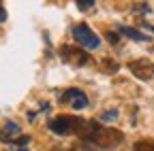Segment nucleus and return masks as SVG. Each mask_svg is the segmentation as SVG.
<instances>
[{"label": "nucleus", "instance_id": "3", "mask_svg": "<svg viewBox=\"0 0 154 151\" xmlns=\"http://www.w3.org/2000/svg\"><path fill=\"white\" fill-rule=\"evenodd\" d=\"M60 58L73 66H88L92 62L90 53L84 51V47H73V45H62L60 47Z\"/></svg>", "mask_w": 154, "mask_h": 151}, {"label": "nucleus", "instance_id": "7", "mask_svg": "<svg viewBox=\"0 0 154 151\" xmlns=\"http://www.w3.org/2000/svg\"><path fill=\"white\" fill-rule=\"evenodd\" d=\"M17 136H19V126H17L15 121H7L2 128H0V141L11 143V141H15Z\"/></svg>", "mask_w": 154, "mask_h": 151}, {"label": "nucleus", "instance_id": "8", "mask_svg": "<svg viewBox=\"0 0 154 151\" xmlns=\"http://www.w3.org/2000/svg\"><path fill=\"white\" fill-rule=\"evenodd\" d=\"M120 34L128 36V39H135V41H148V36H146L143 32L133 30V28H128V26H120Z\"/></svg>", "mask_w": 154, "mask_h": 151}, {"label": "nucleus", "instance_id": "10", "mask_svg": "<svg viewBox=\"0 0 154 151\" xmlns=\"http://www.w3.org/2000/svg\"><path fill=\"white\" fill-rule=\"evenodd\" d=\"M101 68H103V70H107V72H116V70H118L120 66H118V62H116V60H111V58H105V60L101 62Z\"/></svg>", "mask_w": 154, "mask_h": 151}, {"label": "nucleus", "instance_id": "4", "mask_svg": "<svg viewBox=\"0 0 154 151\" xmlns=\"http://www.w3.org/2000/svg\"><path fill=\"white\" fill-rule=\"evenodd\" d=\"M73 39H75V43H79V47H84V49H96L101 45V39L86 24H77L73 28Z\"/></svg>", "mask_w": 154, "mask_h": 151}, {"label": "nucleus", "instance_id": "13", "mask_svg": "<svg viewBox=\"0 0 154 151\" xmlns=\"http://www.w3.org/2000/svg\"><path fill=\"white\" fill-rule=\"evenodd\" d=\"M116 115H118L116 111H109V113H103V115H101V119H107V121H109V119H113Z\"/></svg>", "mask_w": 154, "mask_h": 151}, {"label": "nucleus", "instance_id": "5", "mask_svg": "<svg viewBox=\"0 0 154 151\" xmlns=\"http://www.w3.org/2000/svg\"><path fill=\"white\" fill-rule=\"evenodd\" d=\"M128 70H131L137 79L150 81V79L154 77V62H152V60H146V58L133 60V62H128Z\"/></svg>", "mask_w": 154, "mask_h": 151}, {"label": "nucleus", "instance_id": "11", "mask_svg": "<svg viewBox=\"0 0 154 151\" xmlns=\"http://www.w3.org/2000/svg\"><path fill=\"white\" fill-rule=\"evenodd\" d=\"M92 4H94V0H77V7H79L82 11H88V9H92Z\"/></svg>", "mask_w": 154, "mask_h": 151}, {"label": "nucleus", "instance_id": "14", "mask_svg": "<svg viewBox=\"0 0 154 151\" xmlns=\"http://www.w3.org/2000/svg\"><path fill=\"white\" fill-rule=\"evenodd\" d=\"M5 19H7V11H5L2 2H0V22H5Z\"/></svg>", "mask_w": 154, "mask_h": 151}, {"label": "nucleus", "instance_id": "1", "mask_svg": "<svg viewBox=\"0 0 154 151\" xmlns=\"http://www.w3.org/2000/svg\"><path fill=\"white\" fill-rule=\"evenodd\" d=\"M84 141L96 145L99 149L109 151V149H116L118 145H122L124 134L120 130H116V128H103V126H99V121H90Z\"/></svg>", "mask_w": 154, "mask_h": 151}, {"label": "nucleus", "instance_id": "2", "mask_svg": "<svg viewBox=\"0 0 154 151\" xmlns=\"http://www.w3.org/2000/svg\"><path fill=\"white\" fill-rule=\"evenodd\" d=\"M90 121L82 119V117H75V115H58L49 121V130L54 134H60V136H69V134H77V136H86Z\"/></svg>", "mask_w": 154, "mask_h": 151}, {"label": "nucleus", "instance_id": "6", "mask_svg": "<svg viewBox=\"0 0 154 151\" xmlns=\"http://www.w3.org/2000/svg\"><path fill=\"white\" fill-rule=\"evenodd\" d=\"M60 100H62V102H71L73 109H84V106H88L86 94H84L82 89H75V87L66 89V91L62 94V98H60Z\"/></svg>", "mask_w": 154, "mask_h": 151}, {"label": "nucleus", "instance_id": "12", "mask_svg": "<svg viewBox=\"0 0 154 151\" xmlns=\"http://www.w3.org/2000/svg\"><path fill=\"white\" fill-rule=\"evenodd\" d=\"M105 36H107V41H109L111 45H118V43H120V36L116 34V32H107Z\"/></svg>", "mask_w": 154, "mask_h": 151}, {"label": "nucleus", "instance_id": "9", "mask_svg": "<svg viewBox=\"0 0 154 151\" xmlns=\"http://www.w3.org/2000/svg\"><path fill=\"white\" fill-rule=\"evenodd\" d=\"M133 151H154V141H137L133 147Z\"/></svg>", "mask_w": 154, "mask_h": 151}]
</instances>
